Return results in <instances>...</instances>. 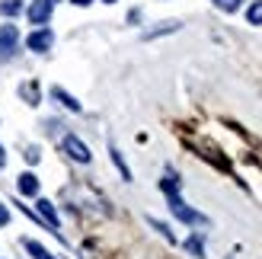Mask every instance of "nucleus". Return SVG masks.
Wrapping results in <instances>:
<instances>
[{
  "label": "nucleus",
  "mask_w": 262,
  "mask_h": 259,
  "mask_svg": "<svg viewBox=\"0 0 262 259\" xmlns=\"http://www.w3.org/2000/svg\"><path fill=\"white\" fill-rule=\"evenodd\" d=\"M169 208H173V214L179 218V221H186V224H202V221H205V218H202L199 211H192L179 196H169Z\"/></svg>",
  "instance_id": "f257e3e1"
},
{
  "label": "nucleus",
  "mask_w": 262,
  "mask_h": 259,
  "mask_svg": "<svg viewBox=\"0 0 262 259\" xmlns=\"http://www.w3.org/2000/svg\"><path fill=\"white\" fill-rule=\"evenodd\" d=\"M160 189L166 192V196H176V192H179V179H176V176H163Z\"/></svg>",
  "instance_id": "ddd939ff"
},
{
  "label": "nucleus",
  "mask_w": 262,
  "mask_h": 259,
  "mask_svg": "<svg viewBox=\"0 0 262 259\" xmlns=\"http://www.w3.org/2000/svg\"><path fill=\"white\" fill-rule=\"evenodd\" d=\"M51 93H55V99L61 102V106H68L71 112H80V102H77L74 96H68V93H64V90H61V87H55V90H51Z\"/></svg>",
  "instance_id": "6e6552de"
},
{
  "label": "nucleus",
  "mask_w": 262,
  "mask_h": 259,
  "mask_svg": "<svg viewBox=\"0 0 262 259\" xmlns=\"http://www.w3.org/2000/svg\"><path fill=\"white\" fill-rule=\"evenodd\" d=\"M19 42V32H16V26H0V55H10L13 48H16Z\"/></svg>",
  "instance_id": "39448f33"
},
{
  "label": "nucleus",
  "mask_w": 262,
  "mask_h": 259,
  "mask_svg": "<svg viewBox=\"0 0 262 259\" xmlns=\"http://www.w3.org/2000/svg\"><path fill=\"white\" fill-rule=\"evenodd\" d=\"M7 221H10V211L4 208V205H0V227H7Z\"/></svg>",
  "instance_id": "dca6fc26"
},
{
  "label": "nucleus",
  "mask_w": 262,
  "mask_h": 259,
  "mask_svg": "<svg viewBox=\"0 0 262 259\" xmlns=\"http://www.w3.org/2000/svg\"><path fill=\"white\" fill-rule=\"evenodd\" d=\"M26 250L32 253V259H55V256H51V253H48L45 247H38L35 240H26Z\"/></svg>",
  "instance_id": "9d476101"
},
{
  "label": "nucleus",
  "mask_w": 262,
  "mask_h": 259,
  "mask_svg": "<svg viewBox=\"0 0 262 259\" xmlns=\"http://www.w3.org/2000/svg\"><path fill=\"white\" fill-rule=\"evenodd\" d=\"M19 93H23V99H26V102H38V96H42V90H38V83H35V80H29V83H23V90H19Z\"/></svg>",
  "instance_id": "1a4fd4ad"
},
{
  "label": "nucleus",
  "mask_w": 262,
  "mask_h": 259,
  "mask_svg": "<svg viewBox=\"0 0 262 259\" xmlns=\"http://www.w3.org/2000/svg\"><path fill=\"white\" fill-rule=\"evenodd\" d=\"M64 154H68V157H74L77 163H90V147L83 144L80 138H74V135L64 138Z\"/></svg>",
  "instance_id": "7ed1b4c3"
},
{
  "label": "nucleus",
  "mask_w": 262,
  "mask_h": 259,
  "mask_svg": "<svg viewBox=\"0 0 262 259\" xmlns=\"http://www.w3.org/2000/svg\"><path fill=\"white\" fill-rule=\"evenodd\" d=\"M26 160L35 163V160H38V150H35V147H29V150H26Z\"/></svg>",
  "instance_id": "f3484780"
},
{
  "label": "nucleus",
  "mask_w": 262,
  "mask_h": 259,
  "mask_svg": "<svg viewBox=\"0 0 262 259\" xmlns=\"http://www.w3.org/2000/svg\"><path fill=\"white\" fill-rule=\"evenodd\" d=\"M19 192L23 196H38V179L32 173H23L19 176Z\"/></svg>",
  "instance_id": "0eeeda50"
},
{
  "label": "nucleus",
  "mask_w": 262,
  "mask_h": 259,
  "mask_svg": "<svg viewBox=\"0 0 262 259\" xmlns=\"http://www.w3.org/2000/svg\"><path fill=\"white\" fill-rule=\"evenodd\" d=\"M106 4H115V0H106Z\"/></svg>",
  "instance_id": "aec40b11"
},
{
  "label": "nucleus",
  "mask_w": 262,
  "mask_h": 259,
  "mask_svg": "<svg viewBox=\"0 0 262 259\" xmlns=\"http://www.w3.org/2000/svg\"><path fill=\"white\" fill-rule=\"evenodd\" d=\"M246 19H250V26H262V0H256V4L246 10Z\"/></svg>",
  "instance_id": "9b49d317"
},
{
  "label": "nucleus",
  "mask_w": 262,
  "mask_h": 259,
  "mask_svg": "<svg viewBox=\"0 0 262 259\" xmlns=\"http://www.w3.org/2000/svg\"><path fill=\"white\" fill-rule=\"evenodd\" d=\"M4 163H7V157H4V144H0V170H4Z\"/></svg>",
  "instance_id": "6ab92c4d"
},
{
  "label": "nucleus",
  "mask_w": 262,
  "mask_h": 259,
  "mask_svg": "<svg viewBox=\"0 0 262 259\" xmlns=\"http://www.w3.org/2000/svg\"><path fill=\"white\" fill-rule=\"evenodd\" d=\"M51 10H55V0H32V7L26 10V13H29V23L32 26H45L48 16H51Z\"/></svg>",
  "instance_id": "f03ea898"
},
{
  "label": "nucleus",
  "mask_w": 262,
  "mask_h": 259,
  "mask_svg": "<svg viewBox=\"0 0 262 259\" xmlns=\"http://www.w3.org/2000/svg\"><path fill=\"white\" fill-rule=\"evenodd\" d=\"M38 214L45 218V224H48L51 230H58V224H61V221H58V214H55V205H51L48 199H38Z\"/></svg>",
  "instance_id": "423d86ee"
},
{
  "label": "nucleus",
  "mask_w": 262,
  "mask_h": 259,
  "mask_svg": "<svg viewBox=\"0 0 262 259\" xmlns=\"http://www.w3.org/2000/svg\"><path fill=\"white\" fill-rule=\"evenodd\" d=\"M0 13H4V16H16V13H23V4L19 0H4V4H0Z\"/></svg>",
  "instance_id": "f8f14e48"
},
{
  "label": "nucleus",
  "mask_w": 262,
  "mask_h": 259,
  "mask_svg": "<svg viewBox=\"0 0 262 259\" xmlns=\"http://www.w3.org/2000/svg\"><path fill=\"white\" fill-rule=\"evenodd\" d=\"M71 4H77V7H90L93 0H71Z\"/></svg>",
  "instance_id": "a211bd4d"
},
{
  "label": "nucleus",
  "mask_w": 262,
  "mask_h": 259,
  "mask_svg": "<svg viewBox=\"0 0 262 259\" xmlns=\"http://www.w3.org/2000/svg\"><path fill=\"white\" fill-rule=\"evenodd\" d=\"M214 4H217L221 10H227V13H233V10L240 7V0H214Z\"/></svg>",
  "instance_id": "4468645a"
},
{
  "label": "nucleus",
  "mask_w": 262,
  "mask_h": 259,
  "mask_svg": "<svg viewBox=\"0 0 262 259\" xmlns=\"http://www.w3.org/2000/svg\"><path fill=\"white\" fill-rule=\"evenodd\" d=\"M186 247H189V250H192L195 256H202V253H205V250H202V240H199V237H192V240L186 243Z\"/></svg>",
  "instance_id": "2eb2a0df"
},
{
  "label": "nucleus",
  "mask_w": 262,
  "mask_h": 259,
  "mask_svg": "<svg viewBox=\"0 0 262 259\" xmlns=\"http://www.w3.org/2000/svg\"><path fill=\"white\" fill-rule=\"evenodd\" d=\"M51 42H55V35H51L48 29H35L29 38H26V45H29V51H48Z\"/></svg>",
  "instance_id": "20e7f679"
}]
</instances>
